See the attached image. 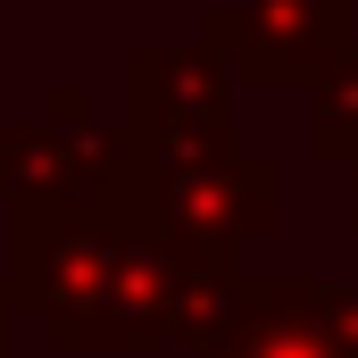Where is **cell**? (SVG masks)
Wrapping results in <instances>:
<instances>
[{
  "label": "cell",
  "instance_id": "6da1fadb",
  "mask_svg": "<svg viewBox=\"0 0 358 358\" xmlns=\"http://www.w3.org/2000/svg\"><path fill=\"white\" fill-rule=\"evenodd\" d=\"M208 259H225V250L183 242L159 217V200L142 183V150L100 192L17 200L8 208V283H17L25 317L42 325V342L59 358L176 350L183 292Z\"/></svg>",
  "mask_w": 358,
  "mask_h": 358
},
{
  "label": "cell",
  "instance_id": "7a4b0ae2",
  "mask_svg": "<svg viewBox=\"0 0 358 358\" xmlns=\"http://www.w3.org/2000/svg\"><path fill=\"white\" fill-rule=\"evenodd\" d=\"M234 59L192 34V42H134L125 50V125L134 150H234Z\"/></svg>",
  "mask_w": 358,
  "mask_h": 358
},
{
  "label": "cell",
  "instance_id": "3957f363",
  "mask_svg": "<svg viewBox=\"0 0 358 358\" xmlns=\"http://www.w3.org/2000/svg\"><path fill=\"white\" fill-rule=\"evenodd\" d=\"M134 167V125L125 117H92L84 84H50L42 117H0V208L17 200H67L100 192Z\"/></svg>",
  "mask_w": 358,
  "mask_h": 358
},
{
  "label": "cell",
  "instance_id": "277c9868",
  "mask_svg": "<svg viewBox=\"0 0 358 358\" xmlns=\"http://www.w3.org/2000/svg\"><path fill=\"white\" fill-rule=\"evenodd\" d=\"M142 183H150L159 217L176 225L183 242L225 250V259H242L250 242H267L275 217H283V176H275V159H250L242 142H234V150H167V159L142 150Z\"/></svg>",
  "mask_w": 358,
  "mask_h": 358
},
{
  "label": "cell",
  "instance_id": "5b68a950",
  "mask_svg": "<svg viewBox=\"0 0 358 358\" xmlns=\"http://www.w3.org/2000/svg\"><path fill=\"white\" fill-rule=\"evenodd\" d=\"M200 34L234 59L242 84L308 92L317 67L358 42V0H217L200 8Z\"/></svg>",
  "mask_w": 358,
  "mask_h": 358
},
{
  "label": "cell",
  "instance_id": "8992f818",
  "mask_svg": "<svg viewBox=\"0 0 358 358\" xmlns=\"http://www.w3.org/2000/svg\"><path fill=\"white\" fill-rule=\"evenodd\" d=\"M208 358H358V283L250 267V308Z\"/></svg>",
  "mask_w": 358,
  "mask_h": 358
},
{
  "label": "cell",
  "instance_id": "52a82bcc",
  "mask_svg": "<svg viewBox=\"0 0 358 358\" xmlns=\"http://www.w3.org/2000/svg\"><path fill=\"white\" fill-rule=\"evenodd\" d=\"M308 150L317 159H358V42L350 50H334L325 67H317V84H308Z\"/></svg>",
  "mask_w": 358,
  "mask_h": 358
},
{
  "label": "cell",
  "instance_id": "ba28073f",
  "mask_svg": "<svg viewBox=\"0 0 358 358\" xmlns=\"http://www.w3.org/2000/svg\"><path fill=\"white\" fill-rule=\"evenodd\" d=\"M17 317H25V300H17V283L0 275V358H17Z\"/></svg>",
  "mask_w": 358,
  "mask_h": 358
},
{
  "label": "cell",
  "instance_id": "9c48e42d",
  "mask_svg": "<svg viewBox=\"0 0 358 358\" xmlns=\"http://www.w3.org/2000/svg\"><path fill=\"white\" fill-rule=\"evenodd\" d=\"M350 234H358V159H350Z\"/></svg>",
  "mask_w": 358,
  "mask_h": 358
}]
</instances>
